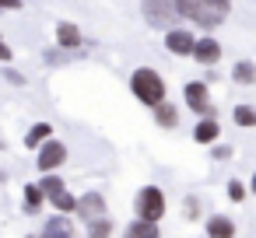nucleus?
<instances>
[{"instance_id":"f257e3e1","label":"nucleus","mask_w":256,"mask_h":238,"mask_svg":"<svg viewBox=\"0 0 256 238\" xmlns=\"http://www.w3.org/2000/svg\"><path fill=\"white\" fill-rule=\"evenodd\" d=\"M176 14L200 25V28H207V32H214L232 14V4L228 0H182V4H176Z\"/></svg>"},{"instance_id":"f03ea898","label":"nucleus","mask_w":256,"mask_h":238,"mask_svg":"<svg viewBox=\"0 0 256 238\" xmlns=\"http://www.w3.org/2000/svg\"><path fill=\"white\" fill-rule=\"evenodd\" d=\"M130 91H134V98L140 102V105H148L151 112L165 102V95H168V88H165V77L154 70V67H137L134 74H130Z\"/></svg>"},{"instance_id":"7ed1b4c3","label":"nucleus","mask_w":256,"mask_h":238,"mask_svg":"<svg viewBox=\"0 0 256 238\" xmlns=\"http://www.w3.org/2000/svg\"><path fill=\"white\" fill-rule=\"evenodd\" d=\"M165 210H168V203H165V193H162L158 186H140V189H137V196H134V214H137V221L158 224V221L165 217Z\"/></svg>"},{"instance_id":"20e7f679","label":"nucleus","mask_w":256,"mask_h":238,"mask_svg":"<svg viewBox=\"0 0 256 238\" xmlns=\"http://www.w3.org/2000/svg\"><path fill=\"white\" fill-rule=\"evenodd\" d=\"M67 161V144L64 140H50V144H42L39 147V154H36V168L42 172V175H56V168Z\"/></svg>"},{"instance_id":"39448f33","label":"nucleus","mask_w":256,"mask_h":238,"mask_svg":"<svg viewBox=\"0 0 256 238\" xmlns=\"http://www.w3.org/2000/svg\"><path fill=\"white\" fill-rule=\"evenodd\" d=\"M182 98H186V105H190L196 116L214 119V105H210V98H207V81H190V84L182 88Z\"/></svg>"},{"instance_id":"423d86ee","label":"nucleus","mask_w":256,"mask_h":238,"mask_svg":"<svg viewBox=\"0 0 256 238\" xmlns=\"http://www.w3.org/2000/svg\"><path fill=\"white\" fill-rule=\"evenodd\" d=\"M140 14L148 18L151 28H168V21L179 18L176 4H168V0H148V4H140Z\"/></svg>"},{"instance_id":"0eeeda50","label":"nucleus","mask_w":256,"mask_h":238,"mask_svg":"<svg viewBox=\"0 0 256 238\" xmlns=\"http://www.w3.org/2000/svg\"><path fill=\"white\" fill-rule=\"evenodd\" d=\"M165 49L176 53V56H193L196 35H193L190 28H168V32H165Z\"/></svg>"},{"instance_id":"6e6552de","label":"nucleus","mask_w":256,"mask_h":238,"mask_svg":"<svg viewBox=\"0 0 256 238\" xmlns=\"http://www.w3.org/2000/svg\"><path fill=\"white\" fill-rule=\"evenodd\" d=\"M74 214H81L84 224L106 217V196H102V193H84V196H78V210H74Z\"/></svg>"},{"instance_id":"1a4fd4ad","label":"nucleus","mask_w":256,"mask_h":238,"mask_svg":"<svg viewBox=\"0 0 256 238\" xmlns=\"http://www.w3.org/2000/svg\"><path fill=\"white\" fill-rule=\"evenodd\" d=\"M224 56V49H221V42L218 39H196V49H193V60L200 63V67H214L218 60Z\"/></svg>"},{"instance_id":"9d476101","label":"nucleus","mask_w":256,"mask_h":238,"mask_svg":"<svg viewBox=\"0 0 256 238\" xmlns=\"http://www.w3.org/2000/svg\"><path fill=\"white\" fill-rule=\"evenodd\" d=\"M56 46H64V49H81V46H84L81 28H78L74 21H60V25H56Z\"/></svg>"},{"instance_id":"9b49d317","label":"nucleus","mask_w":256,"mask_h":238,"mask_svg":"<svg viewBox=\"0 0 256 238\" xmlns=\"http://www.w3.org/2000/svg\"><path fill=\"white\" fill-rule=\"evenodd\" d=\"M39 238H74V224L67 221V217H60V214H53L46 224H42V231H39Z\"/></svg>"},{"instance_id":"f8f14e48","label":"nucleus","mask_w":256,"mask_h":238,"mask_svg":"<svg viewBox=\"0 0 256 238\" xmlns=\"http://www.w3.org/2000/svg\"><path fill=\"white\" fill-rule=\"evenodd\" d=\"M218 137H221L218 119H200V123L193 126V140H196V144H204V147H214V144H218Z\"/></svg>"},{"instance_id":"ddd939ff","label":"nucleus","mask_w":256,"mask_h":238,"mask_svg":"<svg viewBox=\"0 0 256 238\" xmlns=\"http://www.w3.org/2000/svg\"><path fill=\"white\" fill-rule=\"evenodd\" d=\"M207 238H235V221L232 217H224V214H214V217H207Z\"/></svg>"},{"instance_id":"4468645a","label":"nucleus","mask_w":256,"mask_h":238,"mask_svg":"<svg viewBox=\"0 0 256 238\" xmlns=\"http://www.w3.org/2000/svg\"><path fill=\"white\" fill-rule=\"evenodd\" d=\"M53 140V126L50 123H36V126H28V133H25V147L28 151H39L42 144H50Z\"/></svg>"},{"instance_id":"2eb2a0df","label":"nucleus","mask_w":256,"mask_h":238,"mask_svg":"<svg viewBox=\"0 0 256 238\" xmlns=\"http://www.w3.org/2000/svg\"><path fill=\"white\" fill-rule=\"evenodd\" d=\"M154 123H158L162 130H176V126H179V109H176L172 102H162V105L154 109Z\"/></svg>"},{"instance_id":"dca6fc26","label":"nucleus","mask_w":256,"mask_h":238,"mask_svg":"<svg viewBox=\"0 0 256 238\" xmlns=\"http://www.w3.org/2000/svg\"><path fill=\"white\" fill-rule=\"evenodd\" d=\"M232 81L242 84V88L256 84V63H252V60H238V63L232 67Z\"/></svg>"},{"instance_id":"f3484780","label":"nucleus","mask_w":256,"mask_h":238,"mask_svg":"<svg viewBox=\"0 0 256 238\" xmlns=\"http://www.w3.org/2000/svg\"><path fill=\"white\" fill-rule=\"evenodd\" d=\"M123 238H162V231H158V224L130 221V224H126V231H123Z\"/></svg>"},{"instance_id":"a211bd4d","label":"nucleus","mask_w":256,"mask_h":238,"mask_svg":"<svg viewBox=\"0 0 256 238\" xmlns=\"http://www.w3.org/2000/svg\"><path fill=\"white\" fill-rule=\"evenodd\" d=\"M22 193H25V196H22V207H25V214H39V210H42V203H46L42 189H39V186H25Z\"/></svg>"},{"instance_id":"6ab92c4d","label":"nucleus","mask_w":256,"mask_h":238,"mask_svg":"<svg viewBox=\"0 0 256 238\" xmlns=\"http://www.w3.org/2000/svg\"><path fill=\"white\" fill-rule=\"evenodd\" d=\"M50 203H53V210H56L60 217H70V214L78 210V196H74V193H67V189H64V193H56V196H50Z\"/></svg>"},{"instance_id":"aec40b11","label":"nucleus","mask_w":256,"mask_h":238,"mask_svg":"<svg viewBox=\"0 0 256 238\" xmlns=\"http://www.w3.org/2000/svg\"><path fill=\"white\" fill-rule=\"evenodd\" d=\"M232 123H235V126H242V130H252V126H256V109H252V105H246V102H242V105H235V109H232Z\"/></svg>"},{"instance_id":"412c9836","label":"nucleus","mask_w":256,"mask_h":238,"mask_svg":"<svg viewBox=\"0 0 256 238\" xmlns=\"http://www.w3.org/2000/svg\"><path fill=\"white\" fill-rule=\"evenodd\" d=\"M88 238H112V221L109 217H98V221H88L84 224Z\"/></svg>"},{"instance_id":"4be33fe9","label":"nucleus","mask_w":256,"mask_h":238,"mask_svg":"<svg viewBox=\"0 0 256 238\" xmlns=\"http://www.w3.org/2000/svg\"><path fill=\"white\" fill-rule=\"evenodd\" d=\"M39 189H42V196L50 200V196H56V193H64L67 186H64V179H60V175H42V179H39Z\"/></svg>"},{"instance_id":"5701e85b","label":"nucleus","mask_w":256,"mask_h":238,"mask_svg":"<svg viewBox=\"0 0 256 238\" xmlns=\"http://www.w3.org/2000/svg\"><path fill=\"white\" fill-rule=\"evenodd\" d=\"M224 189H228V200H232V203H242V200H246V193H249V186H246V182H238V179H228V186H224Z\"/></svg>"},{"instance_id":"b1692460","label":"nucleus","mask_w":256,"mask_h":238,"mask_svg":"<svg viewBox=\"0 0 256 238\" xmlns=\"http://www.w3.org/2000/svg\"><path fill=\"white\" fill-rule=\"evenodd\" d=\"M182 210H186V221H196V217H200V200H196V196H186Z\"/></svg>"},{"instance_id":"393cba45","label":"nucleus","mask_w":256,"mask_h":238,"mask_svg":"<svg viewBox=\"0 0 256 238\" xmlns=\"http://www.w3.org/2000/svg\"><path fill=\"white\" fill-rule=\"evenodd\" d=\"M210 158H214V161H228V158H232V147H228V144H214V147H210Z\"/></svg>"},{"instance_id":"a878e982","label":"nucleus","mask_w":256,"mask_h":238,"mask_svg":"<svg viewBox=\"0 0 256 238\" xmlns=\"http://www.w3.org/2000/svg\"><path fill=\"white\" fill-rule=\"evenodd\" d=\"M14 60V53H11V46L4 42V39H0V63H11Z\"/></svg>"},{"instance_id":"bb28decb","label":"nucleus","mask_w":256,"mask_h":238,"mask_svg":"<svg viewBox=\"0 0 256 238\" xmlns=\"http://www.w3.org/2000/svg\"><path fill=\"white\" fill-rule=\"evenodd\" d=\"M4 77H8V81H11V84H25V77H22V74H18V70H8V74H4Z\"/></svg>"},{"instance_id":"cd10ccee","label":"nucleus","mask_w":256,"mask_h":238,"mask_svg":"<svg viewBox=\"0 0 256 238\" xmlns=\"http://www.w3.org/2000/svg\"><path fill=\"white\" fill-rule=\"evenodd\" d=\"M22 4H0V11H18Z\"/></svg>"},{"instance_id":"c85d7f7f","label":"nucleus","mask_w":256,"mask_h":238,"mask_svg":"<svg viewBox=\"0 0 256 238\" xmlns=\"http://www.w3.org/2000/svg\"><path fill=\"white\" fill-rule=\"evenodd\" d=\"M249 193L256 196V172H252V182H249Z\"/></svg>"},{"instance_id":"c756f323","label":"nucleus","mask_w":256,"mask_h":238,"mask_svg":"<svg viewBox=\"0 0 256 238\" xmlns=\"http://www.w3.org/2000/svg\"><path fill=\"white\" fill-rule=\"evenodd\" d=\"M0 147H4V137H0Z\"/></svg>"},{"instance_id":"7c9ffc66","label":"nucleus","mask_w":256,"mask_h":238,"mask_svg":"<svg viewBox=\"0 0 256 238\" xmlns=\"http://www.w3.org/2000/svg\"><path fill=\"white\" fill-rule=\"evenodd\" d=\"M28 238H39V235H28Z\"/></svg>"}]
</instances>
